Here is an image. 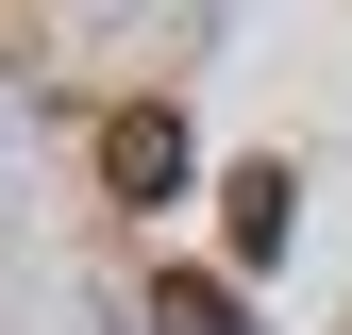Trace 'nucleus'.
Here are the masks:
<instances>
[{
	"label": "nucleus",
	"mask_w": 352,
	"mask_h": 335,
	"mask_svg": "<svg viewBox=\"0 0 352 335\" xmlns=\"http://www.w3.org/2000/svg\"><path fill=\"white\" fill-rule=\"evenodd\" d=\"M285 235H302V185H285V168L269 151L218 168V251H235V268H285Z\"/></svg>",
	"instance_id": "obj_1"
},
{
	"label": "nucleus",
	"mask_w": 352,
	"mask_h": 335,
	"mask_svg": "<svg viewBox=\"0 0 352 335\" xmlns=\"http://www.w3.org/2000/svg\"><path fill=\"white\" fill-rule=\"evenodd\" d=\"M101 185L118 201H168V185H185V117H168V101H118L101 117Z\"/></svg>",
	"instance_id": "obj_2"
},
{
	"label": "nucleus",
	"mask_w": 352,
	"mask_h": 335,
	"mask_svg": "<svg viewBox=\"0 0 352 335\" xmlns=\"http://www.w3.org/2000/svg\"><path fill=\"white\" fill-rule=\"evenodd\" d=\"M151 335H252L218 268H151Z\"/></svg>",
	"instance_id": "obj_3"
},
{
	"label": "nucleus",
	"mask_w": 352,
	"mask_h": 335,
	"mask_svg": "<svg viewBox=\"0 0 352 335\" xmlns=\"http://www.w3.org/2000/svg\"><path fill=\"white\" fill-rule=\"evenodd\" d=\"M17 51H34V17H0V67H17Z\"/></svg>",
	"instance_id": "obj_4"
}]
</instances>
